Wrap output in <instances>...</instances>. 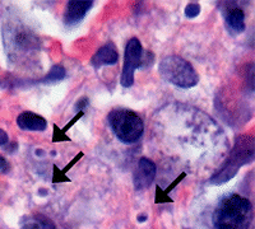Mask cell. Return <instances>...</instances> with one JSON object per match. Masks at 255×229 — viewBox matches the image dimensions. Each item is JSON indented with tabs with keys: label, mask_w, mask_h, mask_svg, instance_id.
<instances>
[{
	"label": "cell",
	"mask_w": 255,
	"mask_h": 229,
	"mask_svg": "<svg viewBox=\"0 0 255 229\" xmlns=\"http://www.w3.org/2000/svg\"><path fill=\"white\" fill-rule=\"evenodd\" d=\"M252 221V203L238 194H231L222 199L213 213L216 229H249Z\"/></svg>",
	"instance_id": "cell-1"
},
{
	"label": "cell",
	"mask_w": 255,
	"mask_h": 229,
	"mask_svg": "<svg viewBox=\"0 0 255 229\" xmlns=\"http://www.w3.org/2000/svg\"><path fill=\"white\" fill-rule=\"evenodd\" d=\"M254 138L249 135H241L236 139L235 145L230 153L229 158L220 171L211 178V183L213 185H222L232 180V177L239 172V169L244 164L252 162L254 159Z\"/></svg>",
	"instance_id": "cell-2"
},
{
	"label": "cell",
	"mask_w": 255,
	"mask_h": 229,
	"mask_svg": "<svg viewBox=\"0 0 255 229\" xmlns=\"http://www.w3.org/2000/svg\"><path fill=\"white\" fill-rule=\"evenodd\" d=\"M158 72L165 80L180 88H193L199 81V76L194 67L177 55L166 56L159 61Z\"/></svg>",
	"instance_id": "cell-3"
},
{
	"label": "cell",
	"mask_w": 255,
	"mask_h": 229,
	"mask_svg": "<svg viewBox=\"0 0 255 229\" xmlns=\"http://www.w3.org/2000/svg\"><path fill=\"white\" fill-rule=\"evenodd\" d=\"M108 119L116 137L125 144L135 143L143 135L144 124L134 111L127 108H115L109 113Z\"/></svg>",
	"instance_id": "cell-4"
},
{
	"label": "cell",
	"mask_w": 255,
	"mask_h": 229,
	"mask_svg": "<svg viewBox=\"0 0 255 229\" xmlns=\"http://www.w3.org/2000/svg\"><path fill=\"white\" fill-rule=\"evenodd\" d=\"M142 53L143 47L138 38L133 37L128 41L127 47H125L124 65H123L122 76H120V84L123 87L130 88L134 84V73L139 68Z\"/></svg>",
	"instance_id": "cell-5"
},
{
	"label": "cell",
	"mask_w": 255,
	"mask_h": 229,
	"mask_svg": "<svg viewBox=\"0 0 255 229\" xmlns=\"http://www.w3.org/2000/svg\"><path fill=\"white\" fill-rule=\"evenodd\" d=\"M156 164L148 158H140L133 173V185L136 191L148 189L156 177Z\"/></svg>",
	"instance_id": "cell-6"
},
{
	"label": "cell",
	"mask_w": 255,
	"mask_h": 229,
	"mask_svg": "<svg viewBox=\"0 0 255 229\" xmlns=\"http://www.w3.org/2000/svg\"><path fill=\"white\" fill-rule=\"evenodd\" d=\"M93 6V1L88 0H72L68 1L67 9L64 13V23L67 26H74L79 23L86 14L90 12V9Z\"/></svg>",
	"instance_id": "cell-7"
},
{
	"label": "cell",
	"mask_w": 255,
	"mask_h": 229,
	"mask_svg": "<svg viewBox=\"0 0 255 229\" xmlns=\"http://www.w3.org/2000/svg\"><path fill=\"white\" fill-rule=\"evenodd\" d=\"M17 125L18 128L26 131H45L47 128V121L37 113L26 111L17 117Z\"/></svg>",
	"instance_id": "cell-8"
},
{
	"label": "cell",
	"mask_w": 255,
	"mask_h": 229,
	"mask_svg": "<svg viewBox=\"0 0 255 229\" xmlns=\"http://www.w3.org/2000/svg\"><path fill=\"white\" fill-rule=\"evenodd\" d=\"M119 60V54L114 47V45L108 44L102 46L101 49L95 54L91 60V64L95 68H101L102 65H114Z\"/></svg>",
	"instance_id": "cell-9"
},
{
	"label": "cell",
	"mask_w": 255,
	"mask_h": 229,
	"mask_svg": "<svg viewBox=\"0 0 255 229\" xmlns=\"http://www.w3.org/2000/svg\"><path fill=\"white\" fill-rule=\"evenodd\" d=\"M225 18H226L229 27L234 32L241 33L245 31V14L240 8L232 6V8L227 9Z\"/></svg>",
	"instance_id": "cell-10"
},
{
	"label": "cell",
	"mask_w": 255,
	"mask_h": 229,
	"mask_svg": "<svg viewBox=\"0 0 255 229\" xmlns=\"http://www.w3.org/2000/svg\"><path fill=\"white\" fill-rule=\"evenodd\" d=\"M20 229H56L55 224L51 219L42 214L31 215L28 218H23Z\"/></svg>",
	"instance_id": "cell-11"
},
{
	"label": "cell",
	"mask_w": 255,
	"mask_h": 229,
	"mask_svg": "<svg viewBox=\"0 0 255 229\" xmlns=\"http://www.w3.org/2000/svg\"><path fill=\"white\" fill-rule=\"evenodd\" d=\"M186 177V173L185 172H183V173H180L179 177H176L175 178L174 182L170 183V186H168L167 189L166 190H162L161 187H159L158 185L156 186V199H154V204H165V203H174V200H172L171 197H170V192L172 191V190L176 187L177 185H179L181 181L184 180Z\"/></svg>",
	"instance_id": "cell-12"
},
{
	"label": "cell",
	"mask_w": 255,
	"mask_h": 229,
	"mask_svg": "<svg viewBox=\"0 0 255 229\" xmlns=\"http://www.w3.org/2000/svg\"><path fill=\"white\" fill-rule=\"evenodd\" d=\"M65 74H67V72H65L63 65H54V67H51L50 72L47 73L46 76H45V78L41 81H42V83H55V81L64 79Z\"/></svg>",
	"instance_id": "cell-13"
},
{
	"label": "cell",
	"mask_w": 255,
	"mask_h": 229,
	"mask_svg": "<svg viewBox=\"0 0 255 229\" xmlns=\"http://www.w3.org/2000/svg\"><path fill=\"white\" fill-rule=\"evenodd\" d=\"M52 128H54V134H52V143H60V142H72L69 137L67 135V133H64L60 128H59L58 125H52Z\"/></svg>",
	"instance_id": "cell-14"
},
{
	"label": "cell",
	"mask_w": 255,
	"mask_h": 229,
	"mask_svg": "<svg viewBox=\"0 0 255 229\" xmlns=\"http://www.w3.org/2000/svg\"><path fill=\"white\" fill-rule=\"evenodd\" d=\"M52 168H54V173H52V180L51 182L55 185V183L59 182H70V178H68L67 174H63L61 169H59V167L56 164L52 165Z\"/></svg>",
	"instance_id": "cell-15"
},
{
	"label": "cell",
	"mask_w": 255,
	"mask_h": 229,
	"mask_svg": "<svg viewBox=\"0 0 255 229\" xmlns=\"http://www.w3.org/2000/svg\"><path fill=\"white\" fill-rule=\"evenodd\" d=\"M154 61V55L151 53V51H143L142 58H140L139 68L138 69H142V68H148L153 64Z\"/></svg>",
	"instance_id": "cell-16"
},
{
	"label": "cell",
	"mask_w": 255,
	"mask_h": 229,
	"mask_svg": "<svg viewBox=\"0 0 255 229\" xmlns=\"http://www.w3.org/2000/svg\"><path fill=\"white\" fill-rule=\"evenodd\" d=\"M200 13V5L198 3H190L185 8V15L188 18L198 17Z\"/></svg>",
	"instance_id": "cell-17"
},
{
	"label": "cell",
	"mask_w": 255,
	"mask_h": 229,
	"mask_svg": "<svg viewBox=\"0 0 255 229\" xmlns=\"http://www.w3.org/2000/svg\"><path fill=\"white\" fill-rule=\"evenodd\" d=\"M83 157H84V153H83V152H81V153L77 154L76 157L73 158V159L70 160V162L68 163V164L65 165V167H64L63 169H61V172H63V174H67V172L69 171V169H72L73 167H74V164H76V163H78L79 159H81V158H83Z\"/></svg>",
	"instance_id": "cell-18"
},
{
	"label": "cell",
	"mask_w": 255,
	"mask_h": 229,
	"mask_svg": "<svg viewBox=\"0 0 255 229\" xmlns=\"http://www.w3.org/2000/svg\"><path fill=\"white\" fill-rule=\"evenodd\" d=\"M83 116H84V111H81V112H78L76 116L73 117V119L70 120V121L68 122L65 126H64V129H61V130H63L64 133H67V131L69 130V129H72V126H74V124H76L77 121H79V119H81V117H83Z\"/></svg>",
	"instance_id": "cell-19"
},
{
	"label": "cell",
	"mask_w": 255,
	"mask_h": 229,
	"mask_svg": "<svg viewBox=\"0 0 255 229\" xmlns=\"http://www.w3.org/2000/svg\"><path fill=\"white\" fill-rule=\"evenodd\" d=\"M88 103H90V101H88L87 97H82L81 99H78V102H77L74 107H76V110L78 111V112H81V111H83L84 107H87Z\"/></svg>",
	"instance_id": "cell-20"
},
{
	"label": "cell",
	"mask_w": 255,
	"mask_h": 229,
	"mask_svg": "<svg viewBox=\"0 0 255 229\" xmlns=\"http://www.w3.org/2000/svg\"><path fill=\"white\" fill-rule=\"evenodd\" d=\"M6 142H8V134L0 129V145H4Z\"/></svg>",
	"instance_id": "cell-21"
},
{
	"label": "cell",
	"mask_w": 255,
	"mask_h": 229,
	"mask_svg": "<svg viewBox=\"0 0 255 229\" xmlns=\"http://www.w3.org/2000/svg\"><path fill=\"white\" fill-rule=\"evenodd\" d=\"M8 168V162L4 157H0V171H5Z\"/></svg>",
	"instance_id": "cell-22"
},
{
	"label": "cell",
	"mask_w": 255,
	"mask_h": 229,
	"mask_svg": "<svg viewBox=\"0 0 255 229\" xmlns=\"http://www.w3.org/2000/svg\"><path fill=\"white\" fill-rule=\"evenodd\" d=\"M136 219H138V222H139V223H144V222H147L148 215L147 214H139L138 217H136Z\"/></svg>",
	"instance_id": "cell-23"
},
{
	"label": "cell",
	"mask_w": 255,
	"mask_h": 229,
	"mask_svg": "<svg viewBox=\"0 0 255 229\" xmlns=\"http://www.w3.org/2000/svg\"><path fill=\"white\" fill-rule=\"evenodd\" d=\"M36 154H37V155H42V154H44V152L40 151V149H37V151H36Z\"/></svg>",
	"instance_id": "cell-24"
},
{
	"label": "cell",
	"mask_w": 255,
	"mask_h": 229,
	"mask_svg": "<svg viewBox=\"0 0 255 229\" xmlns=\"http://www.w3.org/2000/svg\"><path fill=\"white\" fill-rule=\"evenodd\" d=\"M38 194H40V195H46V191H45V190H40V191H38Z\"/></svg>",
	"instance_id": "cell-25"
}]
</instances>
